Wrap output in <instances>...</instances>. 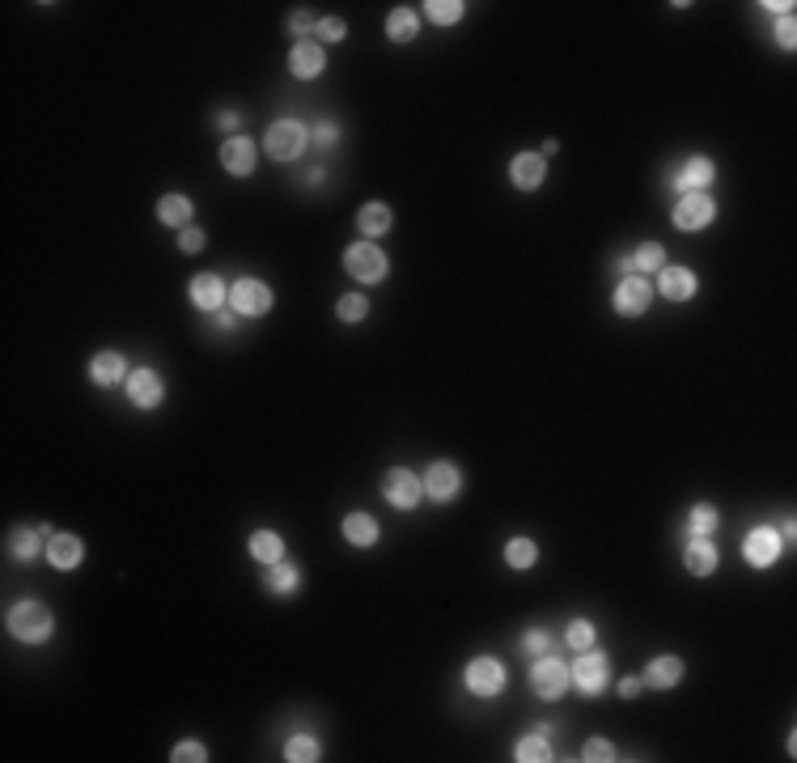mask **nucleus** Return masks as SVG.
Wrapping results in <instances>:
<instances>
[{
  "label": "nucleus",
  "mask_w": 797,
  "mask_h": 763,
  "mask_svg": "<svg viewBox=\"0 0 797 763\" xmlns=\"http://www.w3.org/2000/svg\"><path fill=\"white\" fill-rule=\"evenodd\" d=\"M5 632L13 636L17 645H47L51 636H56V615H51L47 602L22 598V602H13V607H9Z\"/></svg>",
  "instance_id": "f257e3e1"
},
{
  "label": "nucleus",
  "mask_w": 797,
  "mask_h": 763,
  "mask_svg": "<svg viewBox=\"0 0 797 763\" xmlns=\"http://www.w3.org/2000/svg\"><path fill=\"white\" fill-rule=\"evenodd\" d=\"M306 149H310V123H301V119H276L268 136H263V153L280 166L297 162Z\"/></svg>",
  "instance_id": "f03ea898"
},
{
  "label": "nucleus",
  "mask_w": 797,
  "mask_h": 763,
  "mask_svg": "<svg viewBox=\"0 0 797 763\" xmlns=\"http://www.w3.org/2000/svg\"><path fill=\"white\" fill-rule=\"evenodd\" d=\"M569 674H573V691H577V696L594 700L611 683V658H607V653H598V645H590V649H581L577 658L569 662Z\"/></svg>",
  "instance_id": "7ed1b4c3"
},
{
  "label": "nucleus",
  "mask_w": 797,
  "mask_h": 763,
  "mask_svg": "<svg viewBox=\"0 0 797 763\" xmlns=\"http://www.w3.org/2000/svg\"><path fill=\"white\" fill-rule=\"evenodd\" d=\"M509 683V670L501 658H492V653H480V658H471L463 666V687L471 691L475 700H497Z\"/></svg>",
  "instance_id": "20e7f679"
},
{
  "label": "nucleus",
  "mask_w": 797,
  "mask_h": 763,
  "mask_svg": "<svg viewBox=\"0 0 797 763\" xmlns=\"http://www.w3.org/2000/svg\"><path fill=\"white\" fill-rule=\"evenodd\" d=\"M272 306H276V293H272L268 280L238 276L234 285H229V310H234L238 318H263V314H272Z\"/></svg>",
  "instance_id": "39448f33"
},
{
  "label": "nucleus",
  "mask_w": 797,
  "mask_h": 763,
  "mask_svg": "<svg viewBox=\"0 0 797 763\" xmlns=\"http://www.w3.org/2000/svg\"><path fill=\"white\" fill-rule=\"evenodd\" d=\"M530 691H535L539 700H560V696H569V687H573V674H569V662L564 658H556V653H543V658L530 666Z\"/></svg>",
  "instance_id": "423d86ee"
},
{
  "label": "nucleus",
  "mask_w": 797,
  "mask_h": 763,
  "mask_svg": "<svg viewBox=\"0 0 797 763\" xmlns=\"http://www.w3.org/2000/svg\"><path fill=\"white\" fill-rule=\"evenodd\" d=\"M344 272L352 280H361V285H382L386 272H391V259H386L382 246L361 238V242H352L348 251H344Z\"/></svg>",
  "instance_id": "0eeeda50"
},
{
  "label": "nucleus",
  "mask_w": 797,
  "mask_h": 763,
  "mask_svg": "<svg viewBox=\"0 0 797 763\" xmlns=\"http://www.w3.org/2000/svg\"><path fill=\"white\" fill-rule=\"evenodd\" d=\"M670 221H675V229H683V234H704V229L717 221V200L708 191H687L675 200Z\"/></svg>",
  "instance_id": "6e6552de"
},
{
  "label": "nucleus",
  "mask_w": 797,
  "mask_h": 763,
  "mask_svg": "<svg viewBox=\"0 0 797 763\" xmlns=\"http://www.w3.org/2000/svg\"><path fill=\"white\" fill-rule=\"evenodd\" d=\"M781 552H785V535L772 522L751 526L747 539H742V560H747L751 569H772V564L781 560Z\"/></svg>",
  "instance_id": "1a4fd4ad"
},
{
  "label": "nucleus",
  "mask_w": 797,
  "mask_h": 763,
  "mask_svg": "<svg viewBox=\"0 0 797 763\" xmlns=\"http://www.w3.org/2000/svg\"><path fill=\"white\" fill-rule=\"evenodd\" d=\"M382 501L391 505V509L412 513V509L424 501V484H420V475H416V471H407V467H391V471L382 475Z\"/></svg>",
  "instance_id": "9d476101"
},
{
  "label": "nucleus",
  "mask_w": 797,
  "mask_h": 763,
  "mask_svg": "<svg viewBox=\"0 0 797 763\" xmlns=\"http://www.w3.org/2000/svg\"><path fill=\"white\" fill-rule=\"evenodd\" d=\"M217 162H221V170L229 174V179H251L255 174V166H259V145L251 136H225L221 140V149H217Z\"/></svg>",
  "instance_id": "9b49d317"
},
{
  "label": "nucleus",
  "mask_w": 797,
  "mask_h": 763,
  "mask_svg": "<svg viewBox=\"0 0 797 763\" xmlns=\"http://www.w3.org/2000/svg\"><path fill=\"white\" fill-rule=\"evenodd\" d=\"M420 484L433 505H450L454 496L463 492V471H458V463H450V458H437V463H429V471L420 475Z\"/></svg>",
  "instance_id": "f8f14e48"
},
{
  "label": "nucleus",
  "mask_w": 797,
  "mask_h": 763,
  "mask_svg": "<svg viewBox=\"0 0 797 763\" xmlns=\"http://www.w3.org/2000/svg\"><path fill=\"white\" fill-rule=\"evenodd\" d=\"M123 386H128V403L140 407V412H153V407L166 403V382L153 365H136Z\"/></svg>",
  "instance_id": "ddd939ff"
},
{
  "label": "nucleus",
  "mask_w": 797,
  "mask_h": 763,
  "mask_svg": "<svg viewBox=\"0 0 797 763\" xmlns=\"http://www.w3.org/2000/svg\"><path fill=\"white\" fill-rule=\"evenodd\" d=\"M649 306H653V285L645 276H624L611 293V310L619 318H641V314H649Z\"/></svg>",
  "instance_id": "4468645a"
},
{
  "label": "nucleus",
  "mask_w": 797,
  "mask_h": 763,
  "mask_svg": "<svg viewBox=\"0 0 797 763\" xmlns=\"http://www.w3.org/2000/svg\"><path fill=\"white\" fill-rule=\"evenodd\" d=\"M51 569L56 573H73V569H81V560H85V543H81V535H73V530H51V539H47V556H43Z\"/></svg>",
  "instance_id": "2eb2a0df"
},
{
  "label": "nucleus",
  "mask_w": 797,
  "mask_h": 763,
  "mask_svg": "<svg viewBox=\"0 0 797 763\" xmlns=\"http://www.w3.org/2000/svg\"><path fill=\"white\" fill-rule=\"evenodd\" d=\"M187 301L196 310H204V314H217L221 306H229V285H225L217 272H200V276H191Z\"/></svg>",
  "instance_id": "dca6fc26"
},
{
  "label": "nucleus",
  "mask_w": 797,
  "mask_h": 763,
  "mask_svg": "<svg viewBox=\"0 0 797 763\" xmlns=\"http://www.w3.org/2000/svg\"><path fill=\"white\" fill-rule=\"evenodd\" d=\"M128 357L123 352H115V348H106V352H94L90 357V365H85V378H90L98 390H111V386H119V382H128Z\"/></svg>",
  "instance_id": "f3484780"
},
{
  "label": "nucleus",
  "mask_w": 797,
  "mask_h": 763,
  "mask_svg": "<svg viewBox=\"0 0 797 763\" xmlns=\"http://www.w3.org/2000/svg\"><path fill=\"white\" fill-rule=\"evenodd\" d=\"M713 179H717V162H713V157H704V153H696V157H687L675 174H670V187H675L679 195H687V191H708Z\"/></svg>",
  "instance_id": "a211bd4d"
},
{
  "label": "nucleus",
  "mask_w": 797,
  "mask_h": 763,
  "mask_svg": "<svg viewBox=\"0 0 797 763\" xmlns=\"http://www.w3.org/2000/svg\"><path fill=\"white\" fill-rule=\"evenodd\" d=\"M509 183L518 187V191H539L543 183H547V157L543 153H535V149H526V153H513V162H509Z\"/></svg>",
  "instance_id": "6ab92c4d"
},
{
  "label": "nucleus",
  "mask_w": 797,
  "mask_h": 763,
  "mask_svg": "<svg viewBox=\"0 0 797 763\" xmlns=\"http://www.w3.org/2000/svg\"><path fill=\"white\" fill-rule=\"evenodd\" d=\"M47 539H51V526H17L9 530V556L17 564H34L39 556H47Z\"/></svg>",
  "instance_id": "aec40b11"
},
{
  "label": "nucleus",
  "mask_w": 797,
  "mask_h": 763,
  "mask_svg": "<svg viewBox=\"0 0 797 763\" xmlns=\"http://www.w3.org/2000/svg\"><path fill=\"white\" fill-rule=\"evenodd\" d=\"M666 301H692L700 293V276L692 268H683V263H666V268L658 272V289Z\"/></svg>",
  "instance_id": "412c9836"
},
{
  "label": "nucleus",
  "mask_w": 797,
  "mask_h": 763,
  "mask_svg": "<svg viewBox=\"0 0 797 763\" xmlns=\"http://www.w3.org/2000/svg\"><path fill=\"white\" fill-rule=\"evenodd\" d=\"M683 674H687V666H683L679 653H658V658H649V666H645V674H641V683H645L649 691H675V687L683 683Z\"/></svg>",
  "instance_id": "4be33fe9"
},
{
  "label": "nucleus",
  "mask_w": 797,
  "mask_h": 763,
  "mask_svg": "<svg viewBox=\"0 0 797 763\" xmlns=\"http://www.w3.org/2000/svg\"><path fill=\"white\" fill-rule=\"evenodd\" d=\"M323 68H327V47H323V43L301 39V43H293V47H289V73H293L297 81H314V77H323Z\"/></svg>",
  "instance_id": "5701e85b"
},
{
  "label": "nucleus",
  "mask_w": 797,
  "mask_h": 763,
  "mask_svg": "<svg viewBox=\"0 0 797 763\" xmlns=\"http://www.w3.org/2000/svg\"><path fill=\"white\" fill-rule=\"evenodd\" d=\"M721 564V552L713 535H687V547H683V569L692 577H713Z\"/></svg>",
  "instance_id": "b1692460"
},
{
  "label": "nucleus",
  "mask_w": 797,
  "mask_h": 763,
  "mask_svg": "<svg viewBox=\"0 0 797 763\" xmlns=\"http://www.w3.org/2000/svg\"><path fill=\"white\" fill-rule=\"evenodd\" d=\"M340 535H344V543H352V547H361V552H369V547H378V539H382V526H378V518H374V513L352 509V513H344Z\"/></svg>",
  "instance_id": "393cba45"
},
{
  "label": "nucleus",
  "mask_w": 797,
  "mask_h": 763,
  "mask_svg": "<svg viewBox=\"0 0 797 763\" xmlns=\"http://www.w3.org/2000/svg\"><path fill=\"white\" fill-rule=\"evenodd\" d=\"M259 585L272 598H293V594H301V569H297V564H289V560H276V564L263 569Z\"/></svg>",
  "instance_id": "a878e982"
},
{
  "label": "nucleus",
  "mask_w": 797,
  "mask_h": 763,
  "mask_svg": "<svg viewBox=\"0 0 797 763\" xmlns=\"http://www.w3.org/2000/svg\"><path fill=\"white\" fill-rule=\"evenodd\" d=\"M357 229H361V238H365V242L386 238V234L395 229V212H391V204H382V200L361 204V208H357Z\"/></svg>",
  "instance_id": "bb28decb"
},
{
  "label": "nucleus",
  "mask_w": 797,
  "mask_h": 763,
  "mask_svg": "<svg viewBox=\"0 0 797 763\" xmlns=\"http://www.w3.org/2000/svg\"><path fill=\"white\" fill-rule=\"evenodd\" d=\"M547 734H552V725H539V730H530L518 738V747H513V759L518 763H552V742H547Z\"/></svg>",
  "instance_id": "cd10ccee"
},
{
  "label": "nucleus",
  "mask_w": 797,
  "mask_h": 763,
  "mask_svg": "<svg viewBox=\"0 0 797 763\" xmlns=\"http://www.w3.org/2000/svg\"><path fill=\"white\" fill-rule=\"evenodd\" d=\"M191 217H196V204L187 200L183 191H166L162 200H157V221L170 225V229H187Z\"/></svg>",
  "instance_id": "c85d7f7f"
},
{
  "label": "nucleus",
  "mask_w": 797,
  "mask_h": 763,
  "mask_svg": "<svg viewBox=\"0 0 797 763\" xmlns=\"http://www.w3.org/2000/svg\"><path fill=\"white\" fill-rule=\"evenodd\" d=\"M246 552H251V560L255 564H276V560H285V535L280 530H255L251 535V543H246Z\"/></svg>",
  "instance_id": "c756f323"
},
{
  "label": "nucleus",
  "mask_w": 797,
  "mask_h": 763,
  "mask_svg": "<svg viewBox=\"0 0 797 763\" xmlns=\"http://www.w3.org/2000/svg\"><path fill=\"white\" fill-rule=\"evenodd\" d=\"M420 34V17H416V9H407V5H395L391 13H386V39L391 43H412Z\"/></svg>",
  "instance_id": "7c9ffc66"
},
{
  "label": "nucleus",
  "mask_w": 797,
  "mask_h": 763,
  "mask_svg": "<svg viewBox=\"0 0 797 763\" xmlns=\"http://www.w3.org/2000/svg\"><path fill=\"white\" fill-rule=\"evenodd\" d=\"M505 564L509 569H518V573H526V569H535L539 564V543L535 539H526V535H513L509 543H505Z\"/></svg>",
  "instance_id": "2f4dec72"
},
{
  "label": "nucleus",
  "mask_w": 797,
  "mask_h": 763,
  "mask_svg": "<svg viewBox=\"0 0 797 763\" xmlns=\"http://www.w3.org/2000/svg\"><path fill=\"white\" fill-rule=\"evenodd\" d=\"M632 268H636V276H658L666 268V246L662 242H641L632 251Z\"/></svg>",
  "instance_id": "473e14b6"
},
{
  "label": "nucleus",
  "mask_w": 797,
  "mask_h": 763,
  "mask_svg": "<svg viewBox=\"0 0 797 763\" xmlns=\"http://www.w3.org/2000/svg\"><path fill=\"white\" fill-rule=\"evenodd\" d=\"M424 17H429L433 26H458L467 17V5L463 0H429V5H420Z\"/></svg>",
  "instance_id": "72a5a7b5"
},
{
  "label": "nucleus",
  "mask_w": 797,
  "mask_h": 763,
  "mask_svg": "<svg viewBox=\"0 0 797 763\" xmlns=\"http://www.w3.org/2000/svg\"><path fill=\"white\" fill-rule=\"evenodd\" d=\"M335 318H340L344 327H357L369 318V297L365 293H344L340 301H335Z\"/></svg>",
  "instance_id": "f704fd0d"
},
{
  "label": "nucleus",
  "mask_w": 797,
  "mask_h": 763,
  "mask_svg": "<svg viewBox=\"0 0 797 763\" xmlns=\"http://www.w3.org/2000/svg\"><path fill=\"white\" fill-rule=\"evenodd\" d=\"M717 526H721V513H717V505H708V501L692 505V513H687V535H713Z\"/></svg>",
  "instance_id": "c9c22d12"
},
{
  "label": "nucleus",
  "mask_w": 797,
  "mask_h": 763,
  "mask_svg": "<svg viewBox=\"0 0 797 763\" xmlns=\"http://www.w3.org/2000/svg\"><path fill=\"white\" fill-rule=\"evenodd\" d=\"M318 755H323V747H318L314 734H293V738L285 742V759H289V763H314Z\"/></svg>",
  "instance_id": "e433bc0d"
},
{
  "label": "nucleus",
  "mask_w": 797,
  "mask_h": 763,
  "mask_svg": "<svg viewBox=\"0 0 797 763\" xmlns=\"http://www.w3.org/2000/svg\"><path fill=\"white\" fill-rule=\"evenodd\" d=\"M564 645H569L573 653L598 645V628L590 624V619H569V628H564Z\"/></svg>",
  "instance_id": "4c0bfd02"
},
{
  "label": "nucleus",
  "mask_w": 797,
  "mask_h": 763,
  "mask_svg": "<svg viewBox=\"0 0 797 763\" xmlns=\"http://www.w3.org/2000/svg\"><path fill=\"white\" fill-rule=\"evenodd\" d=\"M348 39V22H344V17H318V26H314V43H344Z\"/></svg>",
  "instance_id": "58836bf2"
},
{
  "label": "nucleus",
  "mask_w": 797,
  "mask_h": 763,
  "mask_svg": "<svg viewBox=\"0 0 797 763\" xmlns=\"http://www.w3.org/2000/svg\"><path fill=\"white\" fill-rule=\"evenodd\" d=\"M310 145L335 149V145H340V123H335V119H318L314 128H310Z\"/></svg>",
  "instance_id": "ea45409f"
},
{
  "label": "nucleus",
  "mask_w": 797,
  "mask_h": 763,
  "mask_svg": "<svg viewBox=\"0 0 797 763\" xmlns=\"http://www.w3.org/2000/svg\"><path fill=\"white\" fill-rule=\"evenodd\" d=\"M170 759H174V763H204V759H208V747H204V742H196V738H183V742H174Z\"/></svg>",
  "instance_id": "a19ab883"
},
{
  "label": "nucleus",
  "mask_w": 797,
  "mask_h": 763,
  "mask_svg": "<svg viewBox=\"0 0 797 763\" xmlns=\"http://www.w3.org/2000/svg\"><path fill=\"white\" fill-rule=\"evenodd\" d=\"M581 759H586V763H611V759H619V755H615V742H607V738H590L586 747H581Z\"/></svg>",
  "instance_id": "79ce46f5"
},
{
  "label": "nucleus",
  "mask_w": 797,
  "mask_h": 763,
  "mask_svg": "<svg viewBox=\"0 0 797 763\" xmlns=\"http://www.w3.org/2000/svg\"><path fill=\"white\" fill-rule=\"evenodd\" d=\"M522 649L539 653V658H543V653H552V632H547V628H526L522 632Z\"/></svg>",
  "instance_id": "37998d69"
},
{
  "label": "nucleus",
  "mask_w": 797,
  "mask_h": 763,
  "mask_svg": "<svg viewBox=\"0 0 797 763\" xmlns=\"http://www.w3.org/2000/svg\"><path fill=\"white\" fill-rule=\"evenodd\" d=\"M314 17L306 13V9H297V13H289V22H285V30L293 34V43H301V39H306V34H314Z\"/></svg>",
  "instance_id": "c03bdc74"
},
{
  "label": "nucleus",
  "mask_w": 797,
  "mask_h": 763,
  "mask_svg": "<svg viewBox=\"0 0 797 763\" xmlns=\"http://www.w3.org/2000/svg\"><path fill=\"white\" fill-rule=\"evenodd\" d=\"M204 242H208V238H204V229H200V225L179 229V251H183V255H200V251H204Z\"/></svg>",
  "instance_id": "a18cd8bd"
},
{
  "label": "nucleus",
  "mask_w": 797,
  "mask_h": 763,
  "mask_svg": "<svg viewBox=\"0 0 797 763\" xmlns=\"http://www.w3.org/2000/svg\"><path fill=\"white\" fill-rule=\"evenodd\" d=\"M776 43H781V51L797 47V22H793V13H785L781 22H776Z\"/></svg>",
  "instance_id": "49530a36"
},
{
  "label": "nucleus",
  "mask_w": 797,
  "mask_h": 763,
  "mask_svg": "<svg viewBox=\"0 0 797 763\" xmlns=\"http://www.w3.org/2000/svg\"><path fill=\"white\" fill-rule=\"evenodd\" d=\"M645 691V683L636 679V674H624V679H619V700H636Z\"/></svg>",
  "instance_id": "de8ad7c7"
},
{
  "label": "nucleus",
  "mask_w": 797,
  "mask_h": 763,
  "mask_svg": "<svg viewBox=\"0 0 797 763\" xmlns=\"http://www.w3.org/2000/svg\"><path fill=\"white\" fill-rule=\"evenodd\" d=\"M212 323H217V331H238V314H229V306H221L212 314Z\"/></svg>",
  "instance_id": "09e8293b"
},
{
  "label": "nucleus",
  "mask_w": 797,
  "mask_h": 763,
  "mask_svg": "<svg viewBox=\"0 0 797 763\" xmlns=\"http://www.w3.org/2000/svg\"><path fill=\"white\" fill-rule=\"evenodd\" d=\"M238 123H242V115H238V111H221V115H217V128H221V132H229V136H238Z\"/></svg>",
  "instance_id": "8fccbe9b"
},
{
  "label": "nucleus",
  "mask_w": 797,
  "mask_h": 763,
  "mask_svg": "<svg viewBox=\"0 0 797 763\" xmlns=\"http://www.w3.org/2000/svg\"><path fill=\"white\" fill-rule=\"evenodd\" d=\"M543 157H552V153H560V140H543V149H539Z\"/></svg>",
  "instance_id": "3c124183"
},
{
  "label": "nucleus",
  "mask_w": 797,
  "mask_h": 763,
  "mask_svg": "<svg viewBox=\"0 0 797 763\" xmlns=\"http://www.w3.org/2000/svg\"><path fill=\"white\" fill-rule=\"evenodd\" d=\"M323 179H327V174H323V166H314V170H310V179H306V183H310V187H318V183H323Z\"/></svg>",
  "instance_id": "603ef678"
}]
</instances>
